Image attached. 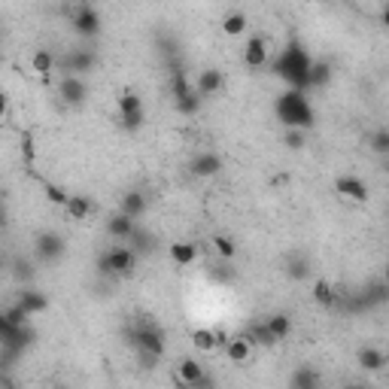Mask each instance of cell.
I'll return each instance as SVG.
<instances>
[{"label": "cell", "mask_w": 389, "mask_h": 389, "mask_svg": "<svg viewBox=\"0 0 389 389\" xmlns=\"http://www.w3.org/2000/svg\"><path fill=\"white\" fill-rule=\"evenodd\" d=\"M310 64H313V58L308 55V49H304L301 43H289L283 52L274 58L271 70H274V77L283 79L289 88H295V92H308Z\"/></svg>", "instance_id": "cell-1"}, {"label": "cell", "mask_w": 389, "mask_h": 389, "mask_svg": "<svg viewBox=\"0 0 389 389\" xmlns=\"http://www.w3.org/2000/svg\"><path fill=\"white\" fill-rule=\"evenodd\" d=\"M274 113L277 119L283 122V128H295V131H310L317 125V116H313L310 101L304 97V92H295V88H286L283 95L274 101Z\"/></svg>", "instance_id": "cell-2"}, {"label": "cell", "mask_w": 389, "mask_h": 389, "mask_svg": "<svg viewBox=\"0 0 389 389\" xmlns=\"http://www.w3.org/2000/svg\"><path fill=\"white\" fill-rule=\"evenodd\" d=\"M134 264H137V253L125 244H116V246H110V250H104L101 255H97V274L128 277V274H134Z\"/></svg>", "instance_id": "cell-3"}, {"label": "cell", "mask_w": 389, "mask_h": 389, "mask_svg": "<svg viewBox=\"0 0 389 389\" xmlns=\"http://www.w3.org/2000/svg\"><path fill=\"white\" fill-rule=\"evenodd\" d=\"M128 338H131V344L143 353V359H159V356H164V335L159 326H152V322H140L137 328H131Z\"/></svg>", "instance_id": "cell-4"}, {"label": "cell", "mask_w": 389, "mask_h": 389, "mask_svg": "<svg viewBox=\"0 0 389 389\" xmlns=\"http://www.w3.org/2000/svg\"><path fill=\"white\" fill-rule=\"evenodd\" d=\"M119 122L125 131H140L146 122V110H143V101H140L137 92H122L119 95Z\"/></svg>", "instance_id": "cell-5"}, {"label": "cell", "mask_w": 389, "mask_h": 389, "mask_svg": "<svg viewBox=\"0 0 389 389\" xmlns=\"http://www.w3.org/2000/svg\"><path fill=\"white\" fill-rule=\"evenodd\" d=\"M70 24H73V34H79L82 40H92L101 34V13L88 3H79L70 15Z\"/></svg>", "instance_id": "cell-6"}, {"label": "cell", "mask_w": 389, "mask_h": 389, "mask_svg": "<svg viewBox=\"0 0 389 389\" xmlns=\"http://www.w3.org/2000/svg\"><path fill=\"white\" fill-rule=\"evenodd\" d=\"M64 250H68V241H64L58 231H40V235L34 237V255L40 262H46V264L61 259Z\"/></svg>", "instance_id": "cell-7"}, {"label": "cell", "mask_w": 389, "mask_h": 389, "mask_svg": "<svg viewBox=\"0 0 389 389\" xmlns=\"http://www.w3.org/2000/svg\"><path fill=\"white\" fill-rule=\"evenodd\" d=\"M177 377H180V383L189 386V389H210V377L204 374V365H201L198 359H192V356L180 359Z\"/></svg>", "instance_id": "cell-8"}, {"label": "cell", "mask_w": 389, "mask_h": 389, "mask_svg": "<svg viewBox=\"0 0 389 389\" xmlns=\"http://www.w3.org/2000/svg\"><path fill=\"white\" fill-rule=\"evenodd\" d=\"M268 61H271L268 40H264L262 34H253V37L244 43V64H246L250 70H262V68H268Z\"/></svg>", "instance_id": "cell-9"}, {"label": "cell", "mask_w": 389, "mask_h": 389, "mask_svg": "<svg viewBox=\"0 0 389 389\" xmlns=\"http://www.w3.org/2000/svg\"><path fill=\"white\" fill-rule=\"evenodd\" d=\"M58 97H61V104L68 106H82L88 97V86L82 77H64L58 82Z\"/></svg>", "instance_id": "cell-10"}, {"label": "cell", "mask_w": 389, "mask_h": 389, "mask_svg": "<svg viewBox=\"0 0 389 389\" xmlns=\"http://www.w3.org/2000/svg\"><path fill=\"white\" fill-rule=\"evenodd\" d=\"M97 64V55L92 49H73L61 58V68L68 70V77H82V73H88Z\"/></svg>", "instance_id": "cell-11"}, {"label": "cell", "mask_w": 389, "mask_h": 389, "mask_svg": "<svg viewBox=\"0 0 389 389\" xmlns=\"http://www.w3.org/2000/svg\"><path fill=\"white\" fill-rule=\"evenodd\" d=\"M335 192L341 195V198H347V201H356V204H365L368 201V183L365 180H359V177H338L335 180Z\"/></svg>", "instance_id": "cell-12"}, {"label": "cell", "mask_w": 389, "mask_h": 389, "mask_svg": "<svg viewBox=\"0 0 389 389\" xmlns=\"http://www.w3.org/2000/svg\"><path fill=\"white\" fill-rule=\"evenodd\" d=\"M192 88H195L198 97H213V95H219L222 88H225V77H222L216 68H204L201 73H198Z\"/></svg>", "instance_id": "cell-13"}, {"label": "cell", "mask_w": 389, "mask_h": 389, "mask_svg": "<svg viewBox=\"0 0 389 389\" xmlns=\"http://www.w3.org/2000/svg\"><path fill=\"white\" fill-rule=\"evenodd\" d=\"M134 231H137V222L122 216V213H113V216L106 219V235H110L113 241H119V244H131Z\"/></svg>", "instance_id": "cell-14"}, {"label": "cell", "mask_w": 389, "mask_h": 389, "mask_svg": "<svg viewBox=\"0 0 389 389\" xmlns=\"http://www.w3.org/2000/svg\"><path fill=\"white\" fill-rule=\"evenodd\" d=\"M189 170L195 173V177H201V180H210V177H216V173L222 170V159L216 152H198L192 164H189Z\"/></svg>", "instance_id": "cell-15"}, {"label": "cell", "mask_w": 389, "mask_h": 389, "mask_svg": "<svg viewBox=\"0 0 389 389\" xmlns=\"http://www.w3.org/2000/svg\"><path fill=\"white\" fill-rule=\"evenodd\" d=\"M222 350H225V359L231 362V365H244V362H250V356H253V344L246 341L244 335H231Z\"/></svg>", "instance_id": "cell-16"}, {"label": "cell", "mask_w": 389, "mask_h": 389, "mask_svg": "<svg viewBox=\"0 0 389 389\" xmlns=\"http://www.w3.org/2000/svg\"><path fill=\"white\" fill-rule=\"evenodd\" d=\"M146 192H140V189H131V192L122 195V204H119V213L122 216H128V219H140L146 213Z\"/></svg>", "instance_id": "cell-17"}, {"label": "cell", "mask_w": 389, "mask_h": 389, "mask_svg": "<svg viewBox=\"0 0 389 389\" xmlns=\"http://www.w3.org/2000/svg\"><path fill=\"white\" fill-rule=\"evenodd\" d=\"M289 389H322V374L310 365H301L289 377Z\"/></svg>", "instance_id": "cell-18"}, {"label": "cell", "mask_w": 389, "mask_h": 389, "mask_svg": "<svg viewBox=\"0 0 389 389\" xmlns=\"http://www.w3.org/2000/svg\"><path fill=\"white\" fill-rule=\"evenodd\" d=\"M15 304H19V308L28 313V317H40L43 310H49V298L43 292H37V289H24Z\"/></svg>", "instance_id": "cell-19"}, {"label": "cell", "mask_w": 389, "mask_h": 389, "mask_svg": "<svg viewBox=\"0 0 389 389\" xmlns=\"http://www.w3.org/2000/svg\"><path fill=\"white\" fill-rule=\"evenodd\" d=\"M170 262L177 268H189V264L198 262V244L195 241H177L170 244Z\"/></svg>", "instance_id": "cell-20"}, {"label": "cell", "mask_w": 389, "mask_h": 389, "mask_svg": "<svg viewBox=\"0 0 389 389\" xmlns=\"http://www.w3.org/2000/svg\"><path fill=\"white\" fill-rule=\"evenodd\" d=\"M356 359H359V368H365V371H383L386 368V353L377 350V347H362V350L356 353Z\"/></svg>", "instance_id": "cell-21"}, {"label": "cell", "mask_w": 389, "mask_h": 389, "mask_svg": "<svg viewBox=\"0 0 389 389\" xmlns=\"http://www.w3.org/2000/svg\"><path fill=\"white\" fill-rule=\"evenodd\" d=\"M222 34H228V37H241L246 28H250V19H246V13L244 10H231L225 19H222Z\"/></svg>", "instance_id": "cell-22"}, {"label": "cell", "mask_w": 389, "mask_h": 389, "mask_svg": "<svg viewBox=\"0 0 389 389\" xmlns=\"http://www.w3.org/2000/svg\"><path fill=\"white\" fill-rule=\"evenodd\" d=\"M55 64H58V58L52 55V49H34V55H31V70L37 77H49L55 70Z\"/></svg>", "instance_id": "cell-23"}, {"label": "cell", "mask_w": 389, "mask_h": 389, "mask_svg": "<svg viewBox=\"0 0 389 389\" xmlns=\"http://www.w3.org/2000/svg\"><path fill=\"white\" fill-rule=\"evenodd\" d=\"M64 210H68V216H70V219H79V222H86L88 216H92L95 204L88 201L86 195H70V198H68V204H64Z\"/></svg>", "instance_id": "cell-24"}, {"label": "cell", "mask_w": 389, "mask_h": 389, "mask_svg": "<svg viewBox=\"0 0 389 389\" xmlns=\"http://www.w3.org/2000/svg\"><path fill=\"white\" fill-rule=\"evenodd\" d=\"M264 328L271 332V338H274V344H277V341H286V338L292 335V319H289L286 313H274V317H268V319H264Z\"/></svg>", "instance_id": "cell-25"}, {"label": "cell", "mask_w": 389, "mask_h": 389, "mask_svg": "<svg viewBox=\"0 0 389 389\" xmlns=\"http://www.w3.org/2000/svg\"><path fill=\"white\" fill-rule=\"evenodd\" d=\"M313 301L322 304V308H335V304L341 301V292H338L328 280H317V283H313Z\"/></svg>", "instance_id": "cell-26"}, {"label": "cell", "mask_w": 389, "mask_h": 389, "mask_svg": "<svg viewBox=\"0 0 389 389\" xmlns=\"http://www.w3.org/2000/svg\"><path fill=\"white\" fill-rule=\"evenodd\" d=\"M195 88H192V82H189V77L180 68H173L170 73V97H173V104L177 101H183V97H189Z\"/></svg>", "instance_id": "cell-27"}, {"label": "cell", "mask_w": 389, "mask_h": 389, "mask_svg": "<svg viewBox=\"0 0 389 389\" xmlns=\"http://www.w3.org/2000/svg\"><path fill=\"white\" fill-rule=\"evenodd\" d=\"M332 82V64L328 61H313L310 64V77H308V88H322Z\"/></svg>", "instance_id": "cell-28"}, {"label": "cell", "mask_w": 389, "mask_h": 389, "mask_svg": "<svg viewBox=\"0 0 389 389\" xmlns=\"http://www.w3.org/2000/svg\"><path fill=\"white\" fill-rule=\"evenodd\" d=\"M286 277L289 280H308L310 277V259L308 255H292V259L286 262Z\"/></svg>", "instance_id": "cell-29"}, {"label": "cell", "mask_w": 389, "mask_h": 389, "mask_svg": "<svg viewBox=\"0 0 389 389\" xmlns=\"http://www.w3.org/2000/svg\"><path fill=\"white\" fill-rule=\"evenodd\" d=\"M192 347H195V350H201V353L219 350V347H216V332H213V328H195V332H192Z\"/></svg>", "instance_id": "cell-30"}, {"label": "cell", "mask_w": 389, "mask_h": 389, "mask_svg": "<svg viewBox=\"0 0 389 389\" xmlns=\"http://www.w3.org/2000/svg\"><path fill=\"white\" fill-rule=\"evenodd\" d=\"M241 335H244L253 347H271V344H274V338H271V332L264 328V322H253V326L246 328V332H241Z\"/></svg>", "instance_id": "cell-31"}, {"label": "cell", "mask_w": 389, "mask_h": 389, "mask_svg": "<svg viewBox=\"0 0 389 389\" xmlns=\"http://www.w3.org/2000/svg\"><path fill=\"white\" fill-rule=\"evenodd\" d=\"M213 250H216L225 262H231L237 255V246H235V241H231L228 235H216V237H213Z\"/></svg>", "instance_id": "cell-32"}, {"label": "cell", "mask_w": 389, "mask_h": 389, "mask_svg": "<svg viewBox=\"0 0 389 389\" xmlns=\"http://www.w3.org/2000/svg\"><path fill=\"white\" fill-rule=\"evenodd\" d=\"M43 195H46L49 204H58V207H64V204H68V198H70L68 189L58 186V183H46V186H43Z\"/></svg>", "instance_id": "cell-33"}, {"label": "cell", "mask_w": 389, "mask_h": 389, "mask_svg": "<svg viewBox=\"0 0 389 389\" xmlns=\"http://www.w3.org/2000/svg\"><path fill=\"white\" fill-rule=\"evenodd\" d=\"M371 152L374 155H389V131L386 128H377L371 134Z\"/></svg>", "instance_id": "cell-34"}, {"label": "cell", "mask_w": 389, "mask_h": 389, "mask_svg": "<svg viewBox=\"0 0 389 389\" xmlns=\"http://www.w3.org/2000/svg\"><path fill=\"white\" fill-rule=\"evenodd\" d=\"M283 143L289 149H304L308 146V131H295V128H289L286 134H283Z\"/></svg>", "instance_id": "cell-35"}, {"label": "cell", "mask_w": 389, "mask_h": 389, "mask_svg": "<svg viewBox=\"0 0 389 389\" xmlns=\"http://www.w3.org/2000/svg\"><path fill=\"white\" fill-rule=\"evenodd\" d=\"M3 319H6V322H10V326H13V328H24V322H28L31 317H28V313H24V310L19 308V304H13V308H10V310H6V313H3Z\"/></svg>", "instance_id": "cell-36"}, {"label": "cell", "mask_w": 389, "mask_h": 389, "mask_svg": "<svg viewBox=\"0 0 389 389\" xmlns=\"http://www.w3.org/2000/svg\"><path fill=\"white\" fill-rule=\"evenodd\" d=\"M177 110L183 113V116H195L198 110H201V97H198V95L192 92L189 97H183V101H177Z\"/></svg>", "instance_id": "cell-37"}, {"label": "cell", "mask_w": 389, "mask_h": 389, "mask_svg": "<svg viewBox=\"0 0 389 389\" xmlns=\"http://www.w3.org/2000/svg\"><path fill=\"white\" fill-rule=\"evenodd\" d=\"M10 268H13V277H19V280H31V277H34V268H31V262H24V259L10 262Z\"/></svg>", "instance_id": "cell-38"}, {"label": "cell", "mask_w": 389, "mask_h": 389, "mask_svg": "<svg viewBox=\"0 0 389 389\" xmlns=\"http://www.w3.org/2000/svg\"><path fill=\"white\" fill-rule=\"evenodd\" d=\"M22 155H24V161H34V137H31V134H24L22 137Z\"/></svg>", "instance_id": "cell-39"}, {"label": "cell", "mask_w": 389, "mask_h": 389, "mask_svg": "<svg viewBox=\"0 0 389 389\" xmlns=\"http://www.w3.org/2000/svg\"><path fill=\"white\" fill-rule=\"evenodd\" d=\"M6 113H10V97H6V92L0 88V122L6 119Z\"/></svg>", "instance_id": "cell-40"}, {"label": "cell", "mask_w": 389, "mask_h": 389, "mask_svg": "<svg viewBox=\"0 0 389 389\" xmlns=\"http://www.w3.org/2000/svg\"><path fill=\"white\" fill-rule=\"evenodd\" d=\"M6 225H10V210H6V204L0 201V231H3Z\"/></svg>", "instance_id": "cell-41"}, {"label": "cell", "mask_w": 389, "mask_h": 389, "mask_svg": "<svg viewBox=\"0 0 389 389\" xmlns=\"http://www.w3.org/2000/svg\"><path fill=\"white\" fill-rule=\"evenodd\" d=\"M216 268H219V271H210V277H213V280H228V277H231L225 264H216Z\"/></svg>", "instance_id": "cell-42"}, {"label": "cell", "mask_w": 389, "mask_h": 389, "mask_svg": "<svg viewBox=\"0 0 389 389\" xmlns=\"http://www.w3.org/2000/svg\"><path fill=\"white\" fill-rule=\"evenodd\" d=\"M213 332H216V347H225L228 344V332H225V328H213Z\"/></svg>", "instance_id": "cell-43"}, {"label": "cell", "mask_w": 389, "mask_h": 389, "mask_svg": "<svg viewBox=\"0 0 389 389\" xmlns=\"http://www.w3.org/2000/svg\"><path fill=\"white\" fill-rule=\"evenodd\" d=\"M6 268H10V259H6V255H3V253H0V274H3V271H6Z\"/></svg>", "instance_id": "cell-44"}, {"label": "cell", "mask_w": 389, "mask_h": 389, "mask_svg": "<svg viewBox=\"0 0 389 389\" xmlns=\"http://www.w3.org/2000/svg\"><path fill=\"white\" fill-rule=\"evenodd\" d=\"M347 389H371V386H365V383H350Z\"/></svg>", "instance_id": "cell-45"}]
</instances>
